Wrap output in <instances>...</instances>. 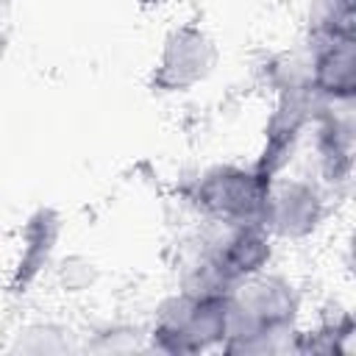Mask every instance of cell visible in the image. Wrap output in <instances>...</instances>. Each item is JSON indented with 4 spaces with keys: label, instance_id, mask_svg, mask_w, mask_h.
<instances>
[{
    "label": "cell",
    "instance_id": "cell-1",
    "mask_svg": "<svg viewBox=\"0 0 356 356\" xmlns=\"http://www.w3.org/2000/svg\"><path fill=\"white\" fill-rule=\"evenodd\" d=\"M298 298L281 278L250 275L228 292L225 353H278L289 350Z\"/></svg>",
    "mask_w": 356,
    "mask_h": 356
},
{
    "label": "cell",
    "instance_id": "cell-2",
    "mask_svg": "<svg viewBox=\"0 0 356 356\" xmlns=\"http://www.w3.org/2000/svg\"><path fill=\"white\" fill-rule=\"evenodd\" d=\"M228 325V295H189L170 298L153 325V348L164 353H200L222 345Z\"/></svg>",
    "mask_w": 356,
    "mask_h": 356
},
{
    "label": "cell",
    "instance_id": "cell-3",
    "mask_svg": "<svg viewBox=\"0 0 356 356\" xmlns=\"http://www.w3.org/2000/svg\"><path fill=\"white\" fill-rule=\"evenodd\" d=\"M270 178L259 170L214 167L195 186V203L222 225H261Z\"/></svg>",
    "mask_w": 356,
    "mask_h": 356
},
{
    "label": "cell",
    "instance_id": "cell-4",
    "mask_svg": "<svg viewBox=\"0 0 356 356\" xmlns=\"http://www.w3.org/2000/svg\"><path fill=\"white\" fill-rule=\"evenodd\" d=\"M270 234L264 225H228V236L211 248V253L203 256L206 267L217 278L220 289L231 292L239 281L261 273V267L270 261Z\"/></svg>",
    "mask_w": 356,
    "mask_h": 356
},
{
    "label": "cell",
    "instance_id": "cell-5",
    "mask_svg": "<svg viewBox=\"0 0 356 356\" xmlns=\"http://www.w3.org/2000/svg\"><path fill=\"white\" fill-rule=\"evenodd\" d=\"M217 61V50L211 39L197 28H178L161 53V61L156 67V83L170 92L192 89L197 81H203Z\"/></svg>",
    "mask_w": 356,
    "mask_h": 356
},
{
    "label": "cell",
    "instance_id": "cell-6",
    "mask_svg": "<svg viewBox=\"0 0 356 356\" xmlns=\"http://www.w3.org/2000/svg\"><path fill=\"white\" fill-rule=\"evenodd\" d=\"M317 222H320V197L309 184L300 181L270 184L264 217H261L267 234L298 239L314 231Z\"/></svg>",
    "mask_w": 356,
    "mask_h": 356
},
{
    "label": "cell",
    "instance_id": "cell-7",
    "mask_svg": "<svg viewBox=\"0 0 356 356\" xmlns=\"http://www.w3.org/2000/svg\"><path fill=\"white\" fill-rule=\"evenodd\" d=\"M314 92L328 100H353L356 95V42L353 36L320 39L312 64Z\"/></svg>",
    "mask_w": 356,
    "mask_h": 356
},
{
    "label": "cell",
    "instance_id": "cell-8",
    "mask_svg": "<svg viewBox=\"0 0 356 356\" xmlns=\"http://www.w3.org/2000/svg\"><path fill=\"white\" fill-rule=\"evenodd\" d=\"M303 120H306V103L298 97V95H286L267 128V145H264V153L256 164V170L267 178H273V172H278L289 153L295 150V142H298V134L303 128Z\"/></svg>",
    "mask_w": 356,
    "mask_h": 356
},
{
    "label": "cell",
    "instance_id": "cell-9",
    "mask_svg": "<svg viewBox=\"0 0 356 356\" xmlns=\"http://www.w3.org/2000/svg\"><path fill=\"white\" fill-rule=\"evenodd\" d=\"M58 239V217L47 209H42L31 222H28V231H25V248H22V256H19V264H17V275H14V286H25L31 284L39 270L47 264L50 259V250Z\"/></svg>",
    "mask_w": 356,
    "mask_h": 356
},
{
    "label": "cell",
    "instance_id": "cell-10",
    "mask_svg": "<svg viewBox=\"0 0 356 356\" xmlns=\"http://www.w3.org/2000/svg\"><path fill=\"white\" fill-rule=\"evenodd\" d=\"M317 39L353 36V0H320L314 8Z\"/></svg>",
    "mask_w": 356,
    "mask_h": 356
}]
</instances>
